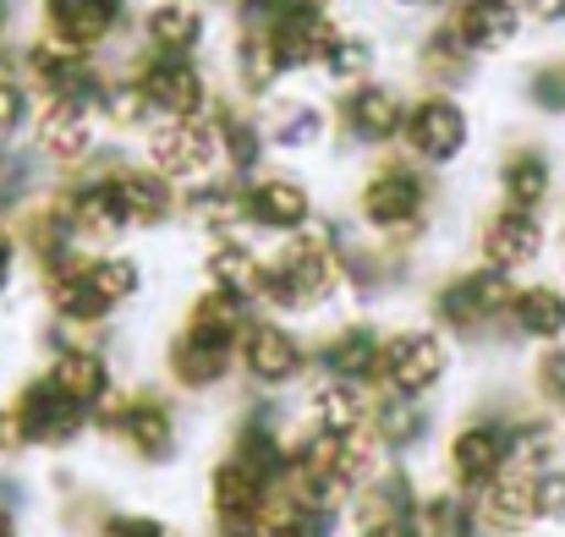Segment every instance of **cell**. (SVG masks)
Listing matches in <instances>:
<instances>
[{"label": "cell", "mask_w": 565, "mask_h": 537, "mask_svg": "<svg viewBox=\"0 0 565 537\" xmlns=\"http://www.w3.org/2000/svg\"><path fill=\"white\" fill-rule=\"evenodd\" d=\"M335 302H347V225L319 219L264 253V280L253 297L258 313L308 324L324 319Z\"/></svg>", "instance_id": "1"}, {"label": "cell", "mask_w": 565, "mask_h": 537, "mask_svg": "<svg viewBox=\"0 0 565 537\" xmlns=\"http://www.w3.org/2000/svg\"><path fill=\"white\" fill-rule=\"evenodd\" d=\"M253 313H258L253 302L198 286L182 308V324L166 335V352H160V378L171 384V395L203 400V395H220L225 384H236V341Z\"/></svg>", "instance_id": "2"}, {"label": "cell", "mask_w": 565, "mask_h": 537, "mask_svg": "<svg viewBox=\"0 0 565 537\" xmlns=\"http://www.w3.org/2000/svg\"><path fill=\"white\" fill-rule=\"evenodd\" d=\"M94 433L143 472H166L188 450L182 406L166 378H121V389L94 411Z\"/></svg>", "instance_id": "3"}, {"label": "cell", "mask_w": 565, "mask_h": 537, "mask_svg": "<svg viewBox=\"0 0 565 537\" xmlns=\"http://www.w3.org/2000/svg\"><path fill=\"white\" fill-rule=\"evenodd\" d=\"M352 214H358L363 236H374L379 247L412 258L423 247V236L434 230V171H423L401 149L379 154L352 192Z\"/></svg>", "instance_id": "4"}, {"label": "cell", "mask_w": 565, "mask_h": 537, "mask_svg": "<svg viewBox=\"0 0 565 537\" xmlns=\"http://www.w3.org/2000/svg\"><path fill=\"white\" fill-rule=\"evenodd\" d=\"M511 297H516V280L511 275L483 269V264H467V269H450V275H439L428 286L423 319L434 330H445L456 346H483L489 335L505 330Z\"/></svg>", "instance_id": "5"}, {"label": "cell", "mask_w": 565, "mask_h": 537, "mask_svg": "<svg viewBox=\"0 0 565 537\" xmlns=\"http://www.w3.org/2000/svg\"><path fill=\"white\" fill-rule=\"evenodd\" d=\"M313 378V335L291 319L253 313L236 341V384L247 395H291Z\"/></svg>", "instance_id": "6"}, {"label": "cell", "mask_w": 565, "mask_h": 537, "mask_svg": "<svg viewBox=\"0 0 565 537\" xmlns=\"http://www.w3.org/2000/svg\"><path fill=\"white\" fill-rule=\"evenodd\" d=\"M456 373V341L434 330L428 319L384 324V357H379V395L434 400L445 378Z\"/></svg>", "instance_id": "7"}, {"label": "cell", "mask_w": 565, "mask_h": 537, "mask_svg": "<svg viewBox=\"0 0 565 537\" xmlns=\"http://www.w3.org/2000/svg\"><path fill=\"white\" fill-rule=\"evenodd\" d=\"M11 417H17L22 450H28V455H50V461L83 450L88 433H94V411L77 406L44 367L28 373V378L11 389Z\"/></svg>", "instance_id": "8"}, {"label": "cell", "mask_w": 565, "mask_h": 537, "mask_svg": "<svg viewBox=\"0 0 565 537\" xmlns=\"http://www.w3.org/2000/svg\"><path fill=\"white\" fill-rule=\"evenodd\" d=\"M500 472H511V411H467L439 439V477L456 494H483Z\"/></svg>", "instance_id": "9"}, {"label": "cell", "mask_w": 565, "mask_h": 537, "mask_svg": "<svg viewBox=\"0 0 565 537\" xmlns=\"http://www.w3.org/2000/svg\"><path fill=\"white\" fill-rule=\"evenodd\" d=\"M275 466L242 455V450H220L209 461L203 477V511H209V533H236V537H258L264 511L275 500Z\"/></svg>", "instance_id": "10"}, {"label": "cell", "mask_w": 565, "mask_h": 537, "mask_svg": "<svg viewBox=\"0 0 565 537\" xmlns=\"http://www.w3.org/2000/svg\"><path fill=\"white\" fill-rule=\"evenodd\" d=\"M319 219H324L319 197L297 171L264 165V171L242 176V230L247 236H269V247H275V241H286V236H297Z\"/></svg>", "instance_id": "11"}, {"label": "cell", "mask_w": 565, "mask_h": 537, "mask_svg": "<svg viewBox=\"0 0 565 537\" xmlns=\"http://www.w3.org/2000/svg\"><path fill=\"white\" fill-rule=\"evenodd\" d=\"M83 171L105 176L110 197H116V214L127 225V236H149V230H166L177 214H182V186L160 176L154 165L143 160H127V154H94Z\"/></svg>", "instance_id": "12"}, {"label": "cell", "mask_w": 565, "mask_h": 537, "mask_svg": "<svg viewBox=\"0 0 565 537\" xmlns=\"http://www.w3.org/2000/svg\"><path fill=\"white\" fill-rule=\"evenodd\" d=\"M472 143V116L456 94H417L412 110H406V127H401V154L417 160L423 171H445L467 154Z\"/></svg>", "instance_id": "13"}, {"label": "cell", "mask_w": 565, "mask_h": 537, "mask_svg": "<svg viewBox=\"0 0 565 537\" xmlns=\"http://www.w3.org/2000/svg\"><path fill=\"white\" fill-rule=\"evenodd\" d=\"M17 72H22V83H28L39 99H77V105H94V110H99L105 83H110L94 55L66 50V44H55V39H44V33L17 55Z\"/></svg>", "instance_id": "14"}, {"label": "cell", "mask_w": 565, "mask_h": 537, "mask_svg": "<svg viewBox=\"0 0 565 537\" xmlns=\"http://www.w3.org/2000/svg\"><path fill=\"white\" fill-rule=\"evenodd\" d=\"M143 165H154L160 176L171 186H182V192L198 186V181L220 176L225 165H220V138H214L209 116L203 121H154L143 132Z\"/></svg>", "instance_id": "15"}, {"label": "cell", "mask_w": 565, "mask_h": 537, "mask_svg": "<svg viewBox=\"0 0 565 537\" xmlns=\"http://www.w3.org/2000/svg\"><path fill=\"white\" fill-rule=\"evenodd\" d=\"M379 357H384V324L374 313H347L313 341V378H341L379 395Z\"/></svg>", "instance_id": "16"}, {"label": "cell", "mask_w": 565, "mask_h": 537, "mask_svg": "<svg viewBox=\"0 0 565 537\" xmlns=\"http://www.w3.org/2000/svg\"><path fill=\"white\" fill-rule=\"evenodd\" d=\"M132 83L143 88L154 121H203L214 110V88L188 55H143L132 66Z\"/></svg>", "instance_id": "17"}, {"label": "cell", "mask_w": 565, "mask_h": 537, "mask_svg": "<svg viewBox=\"0 0 565 537\" xmlns=\"http://www.w3.org/2000/svg\"><path fill=\"white\" fill-rule=\"evenodd\" d=\"M406 110H412L406 88H395L384 77H369L358 88H341V99H335L330 116H335V132L347 143H358V149H390V143H401Z\"/></svg>", "instance_id": "18"}, {"label": "cell", "mask_w": 565, "mask_h": 537, "mask_svg": "<svg viewBox=\"0 0 565 537\" xmlns=\"http://www.w3.org/2000/svg\"><path fill=\"white\" fill-rule=\"evenodd\" d=\"M28 132H33V154L66 176L99 154V110L77 99H39Z\"/></svg>", "instance_id": "19"}, {"label": "cell", "mask_w": 565, "mask_h": 537, "mask_svg": "<svg viewBox=\"0 0 565 537\" xmlns=\"http://www.w3.org/2000/svg\"><path fill=\"white\" fill-rule=\"evenodd\" d=\"M44 373H50L77 406H88V411H99V406L121 389V367L110 357L105 335H61V330H55V346H50V357H44Z\"/></svg>", "instance_id": "20"}, {"label": "cell", "mask_w": 565, "mask_h": 537, "mask_svg": "<svg viewBox=\"0 0 565 537\" xmlns=\"http://www.w3.org/2000/svg\"><path fill=\"white\" fill-rule=\"evenodd\" d=\"M544 247H550V230H544V219L539 214H527V208H489L483 219H478V264L483 269H500V275H527L539 258H544Z\"/></svg>", "instance_id": "21"}, {"label": "cell", "mask_w": 565, "mask_h": 537, "mask_svg": "<svg viewBox=\"0 0 565 537\" xmlns=\"http://www.w3.org/2000/svg\"><path fill=\"white\" fill-rule=\"evenodd\" d=\"M286 55L275 44V28L264 17H236V39H231V83L247 105H269L275 88L286 83Z\"/></svg>", "instance_id": "22"}, {"label": "cell", "mask_w": 565, "mask_h": 537, "mask_svg": "<svg viewBox=\"0 0 565 537\" xmlns=\"http://www.w3.org/2000/svg\"><path fill=\"white\" fill-rule=\"evenodd\" d=\"M297 422L319 439H352L369 428V411H374V389H358V384H341V378H308L297 389Z\"/></svg>", "instance_id": "23"}, {"label": "cell", "mask_w": 565, "mask_h": 537, "mask_svg": "<svg viewBox=\"0 0 565 537\" xmlns=\"http://www.w3.org/2000/svg\"><path fill=\"white\" fill-rule=\"evenodd\" d=\"M39 22H44V39L94 55L121 33L127 0H39Z\"/></svg>", "instance_id": "24"}, {"label": "cell", "mask_w": 565, "mask_h": 537, "mask_svg": "<svg viewBox=\"0 0 565 537\" xmlns=\"http://www.w3.org/2000/svg\"><path fill=\"white\" fill-rule=\"evenodd\" d=\"M11 230H17V241H22V258H28V269H39V264H55L61 253H72V247H83L77 241V230H72V214H66V197H61V186H50V192H33L17 214H11Z\"/></svg>", "instance_id": "25"}, {"label": "cell", "mask_w": 565, "mask_h": 537, "mask_svg": "<svg viewBox=\"0 0 565 537\" xmlns=\"http://www.w3.org/2000/svg\"><path fill=\"white\" fill-rule=\"evenodd\" d=\"M522 6L516 0H450V11H445V28L461 39V50L478 61V55H500V50H511L516 44V33H522Z\"/></svg>", "instance_id": "26"}, {"label": "cell", "mask_w": 565, "mask_h": 537, "mask_svg": "<svg viewBox=\"0 0 565 537\" xmlns=\"http://www.w3.org/2000/svg\"><path fill=\"white\" fill-rule=\"evenodd\" d=\"M61 197H66V214H72V230H77L83 247H121L127 241V225L116 214V197H110L105 176L72 171L61 181Z\"/></svg>", "instance_id": "27"}, {"label": "cell", "mask_w": 565, "mask_h": 537, "mask_svg": "<svg viewBox=\"0 0 565 537\" xmlns=\"http://www.w3.org/2000/svg\"><path fill=\"white\" fill-rule=\"evenodd\" d=\"M330 132H335V116H330V105H319V99L275 94V99L264 105V138H269V149H280V154H313V149H324Z\"/></svg>", "instance_id": "28"}, {"label": "cell", "mask_w": 565, "mask_h": 537, "mask_svg": "<svg viewBox=\"0 0 565 537\" xmlns=\"http://www.w3.org/2000/svg\"><path fill=\"white\" fill-rule=\"evenodd\" d=\"M472 505H478V522H483L489 537H527L539 527V494H533L527 466L500 472L483 494H472Z\"/></svg>", "instance_id": "29"}, {"label": "cell", "mask_w": 565, "mask_h": 537, "mask_svg": "<svg viewBox=\"0 0 565 537\" xmlns=\"http://www.w3.org/2000/svg\"><path fill=\"white\" fill-rule=\"evenodd\" d=\"M423 494H428V488L417 483L412 461H384L374 477L358 488V500H352L347 522H417Z\"/></svg>", "instance_id": "30"}, {"label": "cell", "mask_w": 565, "mask_h": 537, "mask_svg": "<svg viewBox=\"0 0 565 537\" xmlns=\"http://www.w3.org/2000/svg\"><path fill=\"white\" fill-rule=\"evenodd\" d=\"M275 28V44L286 55V72H313L330 61L335 39H341V22L324 11V6H297V11H280V17H264Z\"/></svg>", "instance_id": "31"}, {"label": "cell", "mask_w": 565, "mask_h": 537, "mask_svg": "<svg viewBox=\"0 0 565 537\" xmlns=\"http://www.w3.org/2000/svg\"><path fill=\"white\" fill-rule=\"evenodd\" d=\"M209 127H214V138H220V165H225V176L242 181V176H253V171L269 165L264 116H253L247 105H236V99H214Z\"/></svg>", "instance_id": "32"}, {"label": "cell", "mask_w": 565, "mask_h": 537, "mask_svg": "<svg viewBox=\"0 0 565 537\" xmlns=\"http://www.w3.org/2000/svg\"><path fill=\"white\" fill-rule=\"evenodd\" d=\"M369 433L384 450V461H412L434 439V406L428 400H406V395H374Z\"/></svg>", "instance_id": "33"}, {"label": "cell", "mask_w": 565, "mask_h": 537, "mask_svg": "<svg viewBox=\"0 0 565 537\" xmlns=\"http://www.w3.org/2000/svg\"><path fill=\"white\" fill-rule=\"evenodd\" d=\"M143 55H198L203 39H209V11L203 0H149L143 22Z\"/></svg>", "instance_id": "34"}, {"label": "cell", "mask_w": 565, "mask_h": 537, "mask_svg": "<svg viewBox=\"0 0 565 537\" xmlns=\"http://www.w3.org/2000/svg\"><path fill=\"white\" fill-rule=\"evenodd\" d=\"M258 280H264V247L247 230H231V236H209L203 241V286L253 302L258 297Z\"/></svg>", "instance_id": "35"}, {"label": "cell", "mask_w": 565, "mask_h": 537, "mask_svg": "<svg viewBox=\"0 0 565 537\" xmlns=\"http://www.w3.org/2000/svg\"><path fill=\"white\" fill-rule=\"evenodd\" d=\"M505 335H516L527 346H561L565 286H555V280H516V297H511V313H505Z\"/></svg>", "instance_id": "36"}, {"label": "cell", "mask_w": 565, "mask_h": 537, "mask_svg": "<svg viewBox=\"0 0 565 537\" xmlns=\"http://www.w3.org/2000/svg\"><path fill=\"white\" fill-rule=\"evenodd\" d=\"M494 186H500V203L505 208L544 214V203L555 197V160L539 143H516V149H505V160L494 171Z\"/></svg>", "instance_id": "37"}, {"label": "cell", "mask_w": 565, "mask_h": 537, "mask_svg": "<svg viewBox=\"0 0 565 537\" xmlns=\"http://www.w3.org/2000/svg\"><path fill=\"white\" fill-rule=\"evenodd\" d=\"M88 280H94V291H99V302H105L110 313H127V308L143 297L149 269H143V258H138L132 247H94Z\"/></svg>", "instance_id": "38"}, {"label": "cell", "mask_w": 565, "mask_h": 537, "mask_svg": "<svg viewBox=\"0 0 565 537\" xmlns=\"http://www.w3.org/2000/svg\"><path fill=\"white\" fill-rule=\"evenodd\" d=\"M182 214H188L203 236H231V230H242V181L225 176V171L198 181V186L182 192Z\"/></svg>", "instance_id": "39"}, {"label": "cell", "mask_w": 565, "mask_h": 537, "mask_svg": "<svg viewBox=\"0 0 565 537\" xmlns=\"http://www.w3.org/2000/svg\"><path fill=\"white\" fill-rule=\"evenodd\" d=\"M417 72L428 77V88L434 94H456L467 77H472V55L461 50V39L439 22V28H428L423 33V44H417Z\"/></svg>", "instance_id": "40"}, {"label": "cell", "mask_w": 565, "mask_h": 537, "mask_svg": "<svg viewBox=\"0 0 565 537\" xmlns=\"http://www.w3.org/2000/svg\"><path fill=\"white\" fill-rule=\"evenodd\" d=\"M561 461V428L550 411H511V466L544 472Z\"/></svg>", "instance_id": "41"}, {"label": "cell", "mask_w": 565, "mask_h": 537, "mask_svg": "<svg viewBox=\"0 0 565 537\" xmlns=\"http://www.w3.org/2000/svg\"><path fill=\"white\" fill-rule=\"evenodd\" d=\"M258 537H347V516H330V511H313V505H297V500L275 494Z\"/></svg>", "instance_id": "42"}, {"label": "cell", "mask_w": 565, "mask_h": 537, "mask_svg": "<svg viewBox=\"0 0 565 537\" xmlns=\"http://www.w3.org/2000/svg\"><path fill=\"white\" fill-rule=\"evenodd\" d=\"M379 66V50L369 33H352V28H341V39H335V50H330V61L319 66L335 88H358V83H369Z\"/></svg>", "instance_id": "43"}, {"label": "cell", "mask_w": 565, "mask_h": 537, "mask_svg": "<svg viewBox=\"0 0 565 537\" xmlns=\"http://www.w3.org/2000/svg\"><path fill=\"white\" fill-rule=\"evenodd\" d=\"M99 121H105V127H116V132H149V127H154V110H149L143 88L132 83V72H127V77H110V83H105V99H99Z\"/></svg>", "instance_id": "44"}, {"label": "cell", "mask_w": 565, "mask_h": 537, "mask_svg": "<svg viewBox=\"0 0 565 537\" xmlns=\"http://www.w3.org/2000/svg\"><path fill=\"white\" fill-rule=\"evenodd\" d=\"M33 110L39 105H33V88L22 83L17 61H0V149H11V138L33 127Z\"/></svg>", "instance_id": "45"}, {"label": "cell", "mask_w": 565, "mask_h": 537, "mask_svg": "<svg viewBox=\"0 0 565 537\" xmlns=\"http://www.w3.org/2000/svg\"><path fill=\"white\" fill-rule=\"evenodd\" d=\"M99 537H192L188 527H177L171 516L160 511H132V505H116L110 522L99 527Z\"/></svg>", "instance_id": "46"}, {"label": "cell", "mask_w": 565, "mask_h": 537, "mask_svg": "<svg viewBox=\"0 0 565 537\" xmlns=\"http://www.w3.org/2000/svg\"><path fill=\"white\" fill-rule=\"evenodd\" d=\"M533 395L544 400V411H565V341L533 357Z\"/></svg>", "instance_id": "47"}, {"label": "cell", "mask_w": 565, "mask_h": 537, "mask_svg": "<svg viewBox=\"0 0 565 537\" xmlns=\"http://www.w3.org/2000/svg\"><path fill=\"white\" fill-rule=\"evenodd\" d=\"M527 99H533L539 110H550V116H565V61L533 66V77H527Z\"/></svg>", "instance_id": "48"}, {"label": "cell", "mask_w": 565, "mask_h": 537, "mask_svg": "<svg viewBox=\"0 0 565 537\" xmlns=\"http://www.w3.org/2000/svg\"><path fill=\"white\" fill-rule=\"evenodd\" d=\"M533 494H539V522L544 527H561L565 522V466H544V472H533Z\"/></svg>", "instance_id": "49"}, {"label": "cell", "mask_w": 565, "mask_h": 537, "mask_svg": "<svg viewBox=\"0 0 565 537\" xmlns=\"http://www.w3.org/2000/svg\"><path fill=\"white\" fill-rule=\"evenodd\" d=\"M22 241H17V230H11V219H0V297L6 291H17V280H22Z\"/></svg>", "instance_id": "50"}, {"label": "cell", "mask_w": 565, "mask_h": 537, "mask_svg": "<svg viewBox=\"0 0 565 537\" xmlns=\"http://www.w3.org/2000/svg\"><path fill=\"white\" fill-rule=\"evenodd\" d=\"M347 537H417V522H347Z\"/></svg>", "instance_id": "51"}, {"label": "cell", "mask_w": 565, "mask_h": 537, "mask_svg": "<svg viewBox=\"0 0 565 537\" xmlns=\"http://www.w3.org/2000/svg\"><path fill=\"white\" fill-rule=\"evenodd\" d=\"M516 6H522V17L539 22V28H561L565 22V0H516Z\"/></svg>", "instance_id": "52"}, {"label": "cell", "mask_w": 565, "mask_h": 537, "mask_svg": "<svg viewBox=\"0 0 565 537\" xmlns=\"http://www.w3.org/2000/svg\"><path fill=\"white\" fill-rule=\"evenodd\" d=\"M17 455H28V450H22V433H17L11 400H0V461H17Z\"/></svg>", "instance_id": "53"}, {"label": "cell", "mask_w": 565, "mask_h": 537, "mask_svg": "<svg viewBox=\"0 0 565 537\" xmlns=\"http://www.w3.org/2000/svg\"><path fill=\"white\" fill-rule=\"evenodd\" d=\"M0 537H28L22 533V500L17 494H0Z\"/></svg>", "instance_id": "54"}, {"label": "cell", "mask_w": 565, "mask_h": 537, "mask_svg": "<svg viewBox=\"0 0 565 537\" xmlns=\"http://www.w3.org/2000/svg\"><path fill=\"white\" fill-rule=\"evenodd\" d=\"M390 6H401V11H434V6H445V0H390Z\"/></svg>", "instance_id": "55"}, {"label": "cell", "mask_w": 565, "mask_h": 537, "mask_svg": "<svg viewBox=\"0 0 565 537\" xmlns=\"http://www.w3.org/2000/svg\"><path fill=\"white\" fill-rule=\"evenodd\" d=\"M209 537H236V533H209Z\"/></svg>", "instance_id": "56"}, {"label": "cell", "mask_w": 565, "mask_h": 537, "mask_svg": "<svg viewBox=\"0 0 565 537\" xmlns=\"http://www.w3.org/2000/svg\"><path fill=\"white\" fill-rule=\"evenodd\" d=\"M417 537H439V533H417Z\"/></svg>", "instance_id": "57"}, {"label": "cell", "mask_w": 565, "mask_h": 537, "mask_svg": "<svg viewBox=\"0 0 565 537\" xmlns=\"http://www.w3.org/2000/svg\"><path fill=\"white\" fill-rule=\"evenodd\" d=\"M561 247H565V236H561Z\"/></svg>", "instance_id": "58"}, {"label": "cell", "mask_w": 565, "mask_h": 537, "mask_svg": "<svg viewBox=\"0 0 565 537\" xmlns=\"http://www.w3.org/2000/svg\"><path fill=\"white\" fill-rule=\"evenodd\" d=\"M0 61H6V55H0Z\"/></svg>", "instance_id": "59"}]
</instances>
